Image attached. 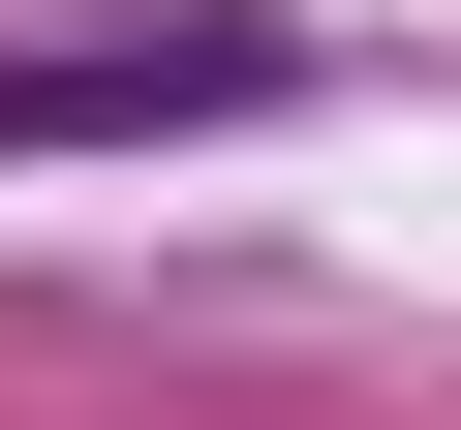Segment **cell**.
Masks as SVG:
<instances>
[{
    "instance_id": "1",
    "label": "cell",
    "mask_w": 461,
    "mask_h": 430,
    "mask_svg": "<svg viewBox=\"0 0 461 430\" xmlns=\"http://www.w3.org/2000/svg\"><path fill=\"white\" fill-rule=\"evenodd\" d=\"M247 93H277L247 0H0V154H185Z\"/></svg>"
}]
</instances>
